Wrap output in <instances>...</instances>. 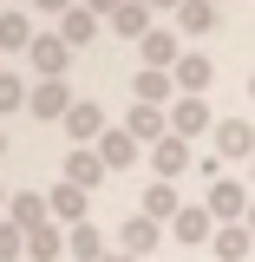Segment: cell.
Listing matches in <instances>:
<instances>
[{
  "mask_svg": "<svg viewBox=\"0 0 255 262\" xmlns=\"http://www.w3.org/2000/svg\"><path fill=\"white\" fill-rule=\"evenodd\" d=\"M177 27L190 33V39H203V33L216 27V0H183L177 7Z\"/></svg>",
  "mask_w": 255,
  "mask_h": 262,
  "instance_id": "24",
  "label": "cell"
},
{
  "mask_svg": "<svg viewBox=\"0 0 255 262\" xmlns=\"http://www.w3.org/2000/svg\"><path fill=\"white\" fill-rule=\"evenodd\" d=\"M7 216L20 229H39V223H53V210H46V196L39 190H20V196H7Z\"/></svg>",
  "mask_w": 255,
  "mask_h": 262,
  "instance_id": "19",
  "label": "cell"
},
{
  "mask_svg": "<svg viewBox=\"0 0 255 262\" xmlns=\"http://www.w3.org/2000/svg\"><path fill=\"white\" fill-rule=\"evenodd\" d=\"M33 39H39V33H33V20L20 13V7H13V13H0V53H27Z\"/></svg>",
  "mask_w": 255,
  "mask_h": 262,
  "instance_id": "23",
  "label": "cell"
},
{
  "mask_svg": "<svg viewBox=\"0 0 255 262\" xmlns=\"http://www.w3.org/2000/svg\"><path fill=\"white\" fill-rule=\"evenodd\" d=\"M249 98H255V72H249Z\"/></svg>",
  "mask_w": 255,
  "mask_h": 262,
  "instance_id": "35",
  "label": "cell"
},
{
  "mask_svg": "<svg viewBox=\"0 0 255 262\" xmlns=\"http://www.w3.org/2000/svg\"><path fill=\"white\" fill-rule=\"evenodd\" d=\"M216 158H255V125L249 118H223L216 125Z\"/></svg>",
  "mask_w": 255,
  "mask_h": 262,
  "instance_id": "14",
  "label": "cell"
},
{
  "mask_svg": "<svg viewBox=\"0 0 255 262\" xmlns=\"http://www.w3.org/2000/svg\"><path fill=\"white\" fill-rule=\"evenodd\" d=\"M65 256V236H59V223H39V229H27V262H59Z\"/></svg>",
  "mask_w": 255,
  "mask_h": 262,
  "instance_id": "22",
  "label": "cell"
},
{
  "mask_svg": "<svg viewBox=\"0 0 255 262\" xmlns=\"http://www.w3.org/2000/svg\"><path fill=\"white\" fill-rule=\"evenodd\" d=\"M190 164H196V158H190V138H177V131L151 144V170H157V177H170V184H177V177H183Z\"/></svg>",
  "mask_w": 255,
  "mask_h": 262,
  "instance_id": "7",
  "label": "cell"
},
{
  "mask_svg": "<svg viewBox=\"0 0 255 262\" xmlns=\"http://www.w3.org/2000/svg\"><path fill=\"white\" fill-rule=\"evenodd\" d=\"M105 177H111V170H105V158H98V151H85V144L65 158V184H79V190H92V184H105Z\"/></svg>",
  "mask_w": 255,
  "mask_h": 262,
  "instance_id": "15",
  "label": "cell"
},
{
  "mask_svg": "<svg viewBox=\"0 0 255 262\" xmlns=\"http://www.w3.org/2000/svg\"><path fill=\"white\" fill-rule=\"evenodd\" d=\"M27 112L39 118V125H53V118H65L72 112V92H65V79H39L27 92Z\"/></svg>",
  "mask_w": 255,
  "mask_h": 262,
  "instance_id": "4",
  "label": "cell"
},
{
  "mask_svg": "<svg viewBox=\"0 0 255 262\" xmlns=\"http://www.w3.org/2000/svg\"><path fill=\"white\" fill-rule=\"evenodd\" d=\"M144 7H183V0H144Z\"/></svg>",
  "mask_w": 255,
  "mask_h": 262,
  "instance_id": "32",
  "label": "cell"
},
{
  "mask_svg": "<svg viewBox=\"0 0 255 262\" xmlns=\"http://www.w3.org/2000/svg\"><path fill=\"white\" fill-rule=\"evenodd\" d=\"M20 256H27V229L13 216H0V262H20Z\"/></svg>",
  "mask_w": 255,
  "mask_h": 262,
  "instance_id": "26",
  "label": "cell"
},
{
  "mask_svg": "<svg viewBox=\"0 0 255 262\" xmlns=\"http://www.w3.org/2000/svg\"><path fill=\"white\" fill-rule=\"evenodd\" d=\"M98 158H105V170H131V164L144 158V151H137V138H131L125 125H118V131L105 125V138H98Z\"/></svg>",
  "mask_w": 255,
  "mask_h": 262,
  "instance_id": "12",
  "label": "cell"
},
{
  "mask_svg": "<svg viewBox=\"0 0 255 262\" xmlns=\"http://www.w3.org/2000/svg\"><path fill=\"white\" fill-rule=\"evenodd\" d=\"M242 223H249V236H255V196H249V216H242Z\"/></svg>",
  "mask_w": 255,
  "mask_h": 262,
  "instance_id": "31",
  "label": "cell"
},
{
  "mask_svg": "<svg viewBox=\"0 0 255 262\" xmlns=\"http://www.w3.org/2000/svg\"><path fill=\"white\" fill-rule=\"evenodd\" d=\"M249 243H255L249 223H216V236H210V249H216L223 262H242V256H249Z\"/></svg>",
  "mask_w": 255,
  "mask_h": 262,
  "instance_id": "21",
  "label": "cell"
},
{
  "mask_svg": "<svg viewBox=\"0 0 255 262\" xmlns=\"http://www.w3.org/2000/svg\"><path fill=\"white\" fill-rule=\"evenodd\" d=\"M59 125H65V138H79V144H98V138H105V112H98L92 98H72V112H65Z\"/></svg>",
  "mask_w": 255,
  "mask_h": 262,
  "instance_id": "9",
  "label": "cell"
},
{
  "mask_svg": "<svg viewBox=\"0 0 255 262\" xmlns=\"http://www.w3.org/2000/svg\"><path fill=\"white\" fill-rule=\"evenodd\" d=\"M105 20H111V33H125V39H144V33H151V7H144V0H118Z\"/></svg>",
  "mask_w": 255,
  "mask_h": 262,
  "instance_id": "16",
  "label": "cell"
},
{
  "mask_svg": "<svg viewBox=\"0 0 255 262\" xmlns=\"http://www.w3.org/2000/svg\"><path fill=\"white\" fill-rule=\"evenodd\" d=\"M98 262H137V256H125V249H105V256H98Z\"/></svg>",
  "mask_w": 255,
  "mask_h": 262,
  "instance_id": "30",
  "label": "cell"
},
{
  "mask_svg": "<svg viewBox=\"0 0 255 262\" xmlns=\"http://www.w3.org/2000/svg\"><path fill=\"white\" fill-rule=\"evenodd\" d=\"M0 158H7V131H0Z\"/></svg>",
  "mask_w": 255,
  "mask_h": 262,
  "instance_id": "34",
  "label": "cell"
},
{
  "mask_svg": "<svg viewBox=\"0 0 255 262\" xmlns=\"http://www.w3.org/2000/svg\"><path fill=\"white\" fill-rule=\"evenodd\" d=\"M170 236H177V243H183V249H203V243H210V236H216V216H210V210H203V203H183V210H177V216H170Z\"/></svg>",
  "mask_w": 255,
  "mask_h": 262,
  "instance_id": "3",
  "label": "cell"
},
{
  "mask_svg": "<svg viewBox=\"0 0 255 262\" xmlns=\"http://www.w3.org/2000/svg\"><path fill=\"white\" fill-rule=\"evenodd\" d=\"M157 243H164V223H157V216H144V210H137V216H125V229H118V249H125V256L144 262Z\"/></svg>",
  "mask_w": 255,
  "mask_h": 262,
  "instance_id": "5",
  "label": "cell"
},
{
  "mask_svg": "<svg viewBox=\"0 0 255 262\" xmlns=\"http://www.w3.org/2000/svg\"><path fill=\"white\" fill-rule=\"evenodd\" d=\"M131 98H137V105H177V79H170L164 66H137V79H131Z\"/></svg>",
  "mask_w": 255,
  "mask_h": 262,
  "instance_id": "6",
  "label": "cell"
},
{
  "mask_svg": "<svg viewBox=\"0 0 255 262\" xmlns=\"http://www.w3.org/2000/svg\"><path fill=\"white\" fill-rule=\"evenodd\" d=\"M249 184H236V177H216V184H210V196H203V210H210V216H216V223H242V216H249Z\"/></svg>",
  "mask_w": 255,
  "mask_h": 262,
  "instance_id": "1",
  "label": "cell"
},
{
  "mask_svg": "<svg viewBox=\"0 0 255 262\" xmlns=\"http://www.w3.org/2000/svg\"><path fill=\"white\" fill-rule=\"evenodd\" d=\"M0 210H7V190H0Z\"/></svg>",
  "mask_w": 255,
  "mask_h": 262,
  "instance_id": "36",
  "label": "cell"
},
{
  "mask_svg": "<svg viewBox=\"0 0 255 262\" xmlns=\"http://www.w3.org/2000/svg\"><path fill=\"white\" fill-rule=\"evenodd\" d=\"M125 131L137 138V144H157V138H170V112H164V105H131Z\"/></svg>",
  "mask_w": 255,
  "mask_h": 262,
  "instance_id": "11",
  "label": "cell"
},
{
  "mask_svg": "<svg viewBox=\"0 0 255 262\" xmlns=\"http://www.w3.org/2000/svg\"><path fill=\"white\" fill-rule=\"evenodd\" d=\"M46 210H53V223H85V210H92V203H85V190H79V184H59V190L46 196Z\"/></svg>",
  "mask_w": 255,
  "mask_h": 262,
  "instance_id": "17",
  "label": "cell"
},
{
  "mask_svg": "<svg viewBox=\"0 0 255 262\" xmlns=\"http://www.w3.org/2000/svg\"><path fill=\"white\" fill-rule=\"evenodd\" d=\"M137 210H144V216H157V223H170V216L183 210V196H177V184H170V177H157V184L144 190V203H137Z\"/></svg>",
  "mask_w": 255,
  "mask_h": 262,
  "instance_id": "20",
  "label": "cell"
},
{
  "mask_svg": "<svg viewBox=\"0 0 255 262\" xmlns=\"http://www.w3.org/2000/svg\"><path fill=\"white\" fill-rule=\"evenodd\" d=\"M27 59H33V72H39V79H65V66H72V46H65L59 33H39V39L27 46Z\"/></svg>",
  "mask_w": 255,
  "mask_h": 262,
  "instance_id": "2",
  "label": "cell"
},
{
  "mask_svg": "<svg viewBox=\"0 0 255 262\" xmlns=\"http://www.w3.org/2000/svg\"><path fill=\"white\" fill-rule=\"evenodd\" d=\"M170 131H177V138H203V131H216V118H210L203 98L177 92V105H170Z\"/></svg>",
  "mask_w": 255,
  "mask_h": 262,
  "instance_id": "8",
  "label": "cell"
},
{
  "mask_svg": "<svg viewBox=\"0 0 255 262\" xmlns=\"http://www.w3.org/2000/svg\"><path fill=\"white\" fill-rule=\"evenodd\" d=\"M170 79H177V92L203 98V92H210V79H216V66H210V53H183V59L170 66Z\"/></svg>",
  "mask_w": 255,
  "mask_h": 262,
  "instance_id": "10",
  "label": "cell"
},
{
  "mask_svg": "<svg viewBox=\"0 0 255 262\" xmlns=\"http://www.w3.org/2000/svg\"><path fill=\"white\" fill-rule=\"evenodd\" d=\"M33 7H39V13H65L72 0H33Z\"/></svg>",
  "mask_w": 255,
  "mask_h": 262,
  "instance_id": "28",
  "label": "cell"
},
{
  "mask_svg": "<svg viewBox=\"0 0 255 262\" xmlns=\"http://www.w3.org/2000/svg\"><path fill=\"white\" fill-rule=\"evenodd\" d=\"M92 33H98V13H92V7H79V0H72V7L59 13V39L72 46V53H79V46H85Z\"/></svg>",
  "mask_w": 255,
  "mask_h": 262,
  "instance_id": "18",
  "label": "cell"
},
{
  "mask_svg": "<svg viewBox=\"0 0 255 262\" xmlns=\"http://www.w3.org/2000/svg\"><path fill=\"white\" fill-rule=\"evenodd\" d=\"M249 190H255V158H249Z\"/></svg>",
  "mask_w": 255,
  "mask_h": 262,
  "instance_id": "33",
  "label": "cell"
},
{
  "mask_svg": "<svg viewBox=\"0 0 255 262\" xmlns=\"http://www.w3.org/2000/svg\"><path fill=\"white\" fill-rule=\"evenodd\" d=\"M137 53H144V66H164V72H170V66L183 59V39H177L170 27H151L144 39H137Z\"/></svg>",
  "mask_w": 255,
  "mask_h": 262,
  "instance_id": "13",
  "label": "cell"
},
{
  "mask_svg": "<svg viewBox=\"0 0 255 262\" xmlns=\"http://www.w3.org/2000/svg\"><path fill=\"white\" fill-rule=\"evenodd\" d=\"M65 249H72L79 262H98V256H105V236H98L92 223H72V229H65Z\"/></svg>",
  "mask_w": 255,
  "mask_h": 262,
  "instance_id": "25",
  "label": "cell"
},
{
  "mask_svg": "<svg viewBox=\"0 0 255 262\" xmlns=\"http://www.w3.org/2000/svg\"><path fill=\"white\" fill-rule=\"evenodd\" d=\"M79 7H92V13H111V7H118V0H79Z\"/></svg>",
  "mask_w": 255,
  "mask_h": 262,
  "instance_id": "29",
  "label": "cell"
},
{
  "mask_svg": "<svg viewBox=\"0 0 255 262\" xmlns=\"http://www.w3.org/2000/svg\"><path fill=\"white\" fill-rule=\"evenodd\" d=\"M27 79H13V72H0V112H27Z\"/></svg>",
  "mask_w": 255,
  "mask_h": 262,
  "instance_id": "27",
  "label": "cell"
}]
</instances>
